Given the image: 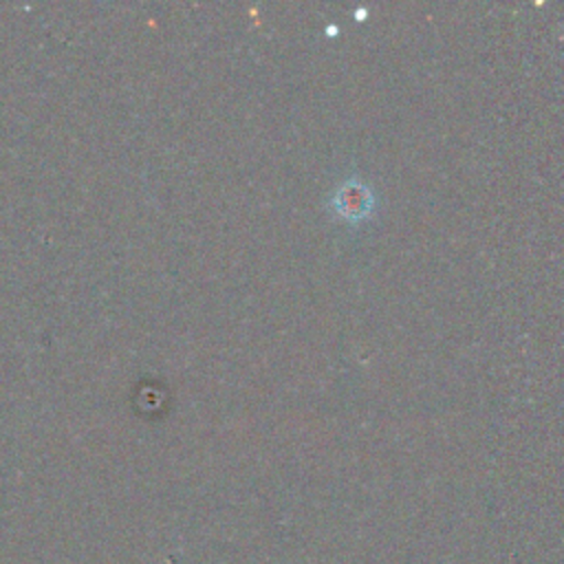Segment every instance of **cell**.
Returning a JSON list of instances; mask_svg holds the SVG:
<instances>
[{
  "instance_id": "obj_1",
  "label": "cell",
  "mask_w": 564,
  "mask_h": 564,
  "mask_svg": "<svg viewBox=\"0 0 564 564\" xmlns=\"http://www.w3.org/2000/svg\"><path fill=\"white\" fill-rule=\"evenodd\" d=\"M330 207L339 218L357 223L370 216L375 207V196L366 183L357 178H348L330 196Z\"/></svg>"
}]
</instances>
